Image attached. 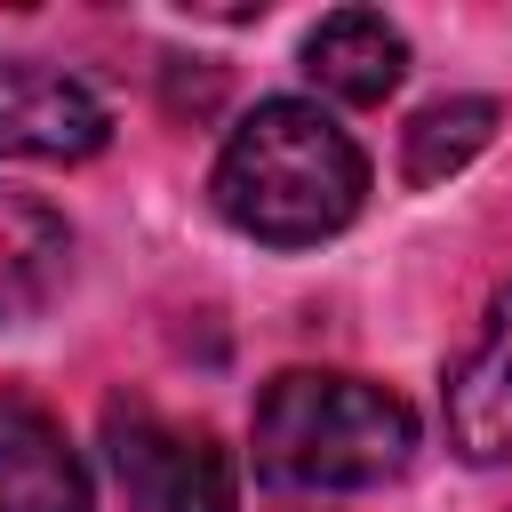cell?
Segmentation results:
<instances>
[{
    "label": "cell",
    "instance_id": "1",
    "mask_svg": "<svg viewBox=\"0 0 512 512\" xmlns=\"http://www.w3.org/2000/svg\"><path fill=\"white\" fill-rule=\"evenodd\" d=\"M360 200H368L360 144L304 96L256 104L216 152V208L232 232H248L264 248H312V240L344 232L360 216Z\"/></svg>",
    "mask_w": 512,
    "mask_h": 512
},
{
    "label": "cell",
    "instance_id": "2",
    "mask_svg": "<svg viewBox=\"0 0 512 512\" xmlns=\"http://www.w3.org/2000/svg\"><path fill=\"white\" fill-rule=\"evenodd\" d=\"M416 456V416L368 376L288 368L256 392V472L280 488H384Z\"/></svg>",
    "mask_w": 512,
    "mask_h": 512
},
{
    "label": "cell",
    "instance_id": "3",
    "mask_svg": "<svg viewBox=\"0 0 512 512\" xmlns=\"http://www.w3.org/2000/svg\"><path fill=\"white\" fill-rule=\"evenodd\" d=\"M104 440H112V472L136 512H232V456L208 432L168 424L128 400L104 416Z\"/></svg>",
    "mask_w": 512,
    "mask_h": 512
},
{
    "label": "cell",
    "instance_id": "4",
    "mask_svg": "<svg viewBox=\"0 0 512 512\" xmlns=\"http://www.w3.org/2000/svg\"><path fill=\"white\" fill-rule=\"evenodd\" d=\"M104 136L112 120L72 72L32 64V56L0 64V152L8 160H88L104 152Z\"/></svg>",
    "mask_w": 512,
    "mask_h": 512
},
{
    "label": "cell",
    "instance_id": "5",
    "mask_svg": "<svg viewBox=\"0 0 512 512\" xmlns=\"http://www.w3.org/2000/svg\"><path fill=\"white\" fill-rule=\"evenodd\" d=\"M0 512H88L80 448L24 392H0Z\"/></svg>",
    "mask_w": 512,
    "mask_h": 512
},
{
    "label": "cell",
    "instance_id": "6",
    "mask_svg": "<svg viewBox=\"0 0 512 512\" xmlns=\"http://www.w3.org/2000/svg\"><path fill=\"white\" fill-rule=\"evenodd\" d=\"M448 440L464 464H504L512 456V288L488 304L480 344L448 376Z\"/></svg>",
    "mask_w": 512,
    "mask_h": 512
},
{
    "label": "cell",
    "instance_id": "7",
    "mask_svg": "<svg viewBox=\"0 0 512 512\" xmlns=\"http://www.w3.org/2000/svg\"><path fill=\"white\" fill-rule=\"evenodd\" d=\"M304 72H312L328 96H344V104H384V96L400 88V72H408V40H400L376 8H336V16L312 24Z\"/></svg>",
    "mask_w": 512,
    "mask_h": 512
},
{
    "label": "cell",
    "instance_id": "8",
    "mask_svg": "<svg viewBox=\"0 0 512 512\" xmlns=\"http://www.w3.org/2000/svg\"><path fill=\"white\" fill-rule=\"evenodd\" d=\"M64 256H72V232L48 200L32 192H8L0 184V320H24L56 296L64 280Z\"/></svg>",
    "mask_w": 512,
    "mask_h": 512
},
{
    "label": "cell",
    "instance_id": "9",
    "mask_svg": "<svg viewBox=\"0 0 512 512\" xmlns=\"http://www.w3.org/2000/svg\"><path fill=\"white\" fill-rule=\"evenodd\" d=\"M496 128V104L488 96H448L432 112L408 120V184H440L448 168H464Z\"/></svg>",
    "mask_w": 512,
    "mask_h": 512
}]
</instances>
